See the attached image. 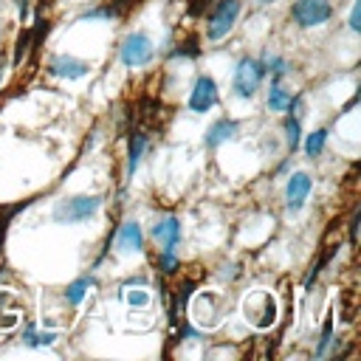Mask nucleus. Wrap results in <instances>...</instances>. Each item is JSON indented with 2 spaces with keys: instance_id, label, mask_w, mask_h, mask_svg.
<instances>
[{
  "instance_id": "nucleus-1",
  "label": "nucleus",
  "mask_w": 361,
  "mask_h": 361,
  "mask_svg": "<svg viewBox=\"0 0 361 361\" xmlns=\"http://www.w3.org/2000/svg\"><path fill=\"white\" fill-rule=\"evenodd\" d=\"M104 197L102 195H71L54 203L51 220L59 226H76V223H87L90 217L99 214Z\"/></svg>"
},
{
  "instance_id": "nucleus-2",
  "label": "nucleus",
  "mask_w": 361,
  "mask_h": 361,
  "mask_svg": "<svg viewBox=\"0 0 361 361\" xmlns=\"http://www.w3.org/2000/svg\"><path fill=\"white\" fill-rule=\"evenodd\" d=\"M276 299L271 290H251L243 296V316L254 330H271L276 324Z\"/></svg>"
},
{
  "instance_id": "nucleus-3",
  "label": "nucleus",
  "mask_w": 361,
  "mask_h": 361,
  "mask_svg": "<svg viewBox=\"0 0 361 361\" xmlns=\"http://www.w3.org/2000/svg\"><path fill=\"white\" fill-rule=\"evenodd\" d=\"M265 79V65L262 59H254V56H240L237 68H234V76H231V90L237 99H254V93L259 90Z\"/></svg>"
},
{
  "instance_id": "nucleus-4",
  "label": "nucleus",
  "mask_w": 361,
  "mask_h": 361,
  "mask_svg": "<svg viewBox=\"0 0 361 361\" xmlns=\"http://www.w3.org/2000/svg\"><path fill=\"white\" fill-rule=\"evenodd\" d=\"M240 11H243L240 0H217L214 8L209 11V20H206V39L217 42V39L228 37L234 23H237V17H240Z\"/></svg>"
},
{
  "instance_id": "nucleus-5",
  "label": "nucleus",
  "mask_w": 361,
  "mask_h": 361,
  "mask_svg": "<svg viewBox=\"0 0 361 361\" xmlns=\"http://www.w3.org/2000/svg\"><path fill=\"white\" fill-rule=\"evenodd\" d=\"M118 59L124 68H144L155 59V45L144 31H133L118 45Z\"/></svg>"
},
{
  "instance_id": "nucleus-6",
  "label": "nucleus",
  "mask_w": 361,
  "mask_h": 361,
  "mask_svg": "<svg viewBox=\"0 0 361 361\" xmlns=\"http://www.w3.org/2000/svg\"><path fill=\"white\" fill-rule=\"evenodd\" d=\"M223 310H226V299L214 290H200L192 305H189V316L200 324V327H217L223 322Z\"/></svg>"
},
{
  "instance_id": "nucleus-7",
  "label": "nucleus",
  "mask_w": 361,
  "mask_h": 361,
  "mask_svg": "<svg viewBox=\"0 0 361 361\" xmlns=\"http://www.w3.org/2000/svg\"><path fill=\"white\" fill-rule=\"evenodd\" d=\"M330 17H333L330 0H293V6H290V20H293L299 28L324 25Z\"/></svg>"
},
{
  "instance_id": "nucleus-8",
  "label": "nucleus",
  "mask_w": 361,
  "mask_h": 361,
  "mask_svg": "<svg viewBox=\"0 0 361 361\" xmlns=\"http://www.w3.org/2000/svg\"><path fill=\"white\" fill-rule=\"evenodd\" d=\"M220 93H217V82L206 73H200L189 90V110L192 113H209L214 104H217Z\"/></svg>"
},
{
  "instance_id": "nucleus-9",
  "label": "nucleus",
  "mask_w": 361,
  "mask_h": 361,
  "mask_svg": "<svg viewBox=\"0 0 361 361\" xmlns=\"http://www.w3.org/2000/svg\"><path fill=\"white\" fill-rule=\"evenodd\" d=\"M48 73L56 76V79L73 82V79H85L90 73V65L79 56H71V54H54L48 59Z\"/></svg>"
},
{
  "instance_id": "nucleus-10",
  "label": "nucleus",
  "mask_w": 361,
  "mask_h": 361,
  "mask_svg": "<svg viewBox=\"0 0 361 361\" xmlns=\"http://www.w3.org/2000/svg\"><path fill=\"white\" fill-rule=\"evenodd\" d=\"M310 192H313V178H310V172H305V169L293 172V175L288 178V183H285V209H288V212H299V209L305 206V200H307Z\"/></svg>"
},
{
  "instance_id": "nucleus-11",
  "label": "nucleus",
  "mask_w": 361,
  "mask_h": 361,
  "mask_svg": "<svg viewBox=\"0 0 361 361\" xmlns=\"http://www.w3.org/2000/svg\"><path fill=\"white\" fill-rule=\"evenodd\" d=\"M110 240H116V248L121 254H138L144 248V231H141V226L135 220H124Z\"/></svg>"
},
{
  "instance_id": "nucleus-12",
  "label": "nucleus",
  "mask_w": 361,
  "mask_h": 361,
  "mask_svg": "<svg viewBox=\"0 0 361 361\" xmlns=\"http://www.w3.org/2000/svg\"><path fill=\"white\" fill-rule=\"evenodd\" d=\"M180 234H183V228H180V220H178L175 214L161 217V220L149 228V237H152L161 248H175V245L180 243Z\"/></svg>"
},
{
  "instance_id": "nucleus-13",
  "label": "nucleus",
  "mask_w": 361,
  "mask_h": 361,
  "mask_svg": "<svg viewBox=\"0 0 361 361\" xmlns=\"http://www.w3.org/2000/svg\"><path fill=\"white\" fill-rule=\"evenodd\" d=\"M237 130H240V124H237L234 118L223 116V118H217V121L206 130V135H203V147H206V149H217L220 144L231 141V138L237 135Z\"/></svg>"
},
{
  "instance_id": "nucleus-14",
  "label": "nucleus",
  "mask_w": 361,
  "mask_h": 361,
  "mask_svg": "<svg viewBox=\"0 0 361 361\" xmlns=\"http://www.w3.org/2000/svg\"><path fill=\"white\" fill-rule=\"evenodd\" d=\"M299 102H302L299 93L290 96V102H288V116H285V144H288V149H293V152H296L299 144H302V121H299V113H296Z\"/></svg>"
},
{
  "instance_id": "nucleus-15",
  "label": "nucleus",
  "mask_w": 361,
  "mask_h": 361,
  "mask_svg": "<svg viewBox=\"0 0 361 361\" xmlns=\"http://www.w3.org/2000/svg\"><path fill=\"white\" fill-rule=\"evenodd\" d=\"M20 299L11 290H0V330H14L20 324Z\"/></svg>"
},
{
  "instance_id": "nucleus-16",
  "label": "nucleus",
  "mask_w": 361,
  "mask_h": 361,
  "mask_svg": "<svg viewBox=\"0 0 361 361\" xmlns=\"http://www.w3.org/2000/svg\"><path fill=\"white\" fill-rule=\"evenodd\" d=\"M147 133H141V130H133L130 133V144H127V180L135 175V169H138V164H141V158H144V152H147Z\"/></svg>"
},
{
  "instance_id": "nucleus-17",
  "label": "nucleus",
  "mask_w": 361,
  "mask_h": 361,
  "mask_svg": "<svg viewBox=\"0 0 361 361\" xmlns=\"http://www.w3.org/2000/svg\"><path fill=\"white\" fill-rule=\"evenodd\" d=\"M124 11H127V0H113V3H104L99 8L82 11L76 17V23H85V20H118V17H124Z\"/></svg>"
},
{
  "instance_id": "nucleus-18",
  "label": "nucleus",
  "mask_w": 361,
  "mask_h": 361,
  "mask_svg": "<svg viewBox=\"0 0 361 361\" xmlns=\"http://www.w3.org/2000/svg\"><path fill=\"white\" fill-rule=\"evenodd\" d=\"M90 285H96V276H76L68 288H65V302L71 305V307H76V305H82V299L87 296V290H90Z\"/></svg>"
},
{
  "instance_id": "nucleus-19",
  "label": "nucleus",
  "mask_w": 361,
  "mask_h": 361,
  "mask_svg": "<svg viewBox=\"0 0 361 361\" xmlns=\"http://www.w3.org/2000/svg\"><path fill=\"white\" fill-rule=\"evenodd\" d=\"M59 338V333L56 330H45V333H39L34 324H25V330H23V344L25 347H31V350H37V347H51L54 341Z\"/></svg>"
},
{
  "instance_id": "nucleus-20",
  "label": "nucleus",
  "mask_w": 361,
  "mask_h": 361,
  "mask_svg": "<svg viewBox=\"0 0 361 361\" xmlns=\"http://www.w3.org/2000/svg\"><path fill=\"white\" fill-rule=\"evenodd\" d=\"M31 203H34V197H28V200H17V203H11V206H0V251H3V243H6L8 223H11L20 212H25Z\"/></svg>"
},
{
  "instance_id": "nucleus-21",
  "label": "nucleus",
  "mask_w": 361,
  "mask_h": 361,
  "mask_svg": "<svg viewBox=\"0 0 361 361\" xmlns=\"http://www.w3.org/2000/svg\"><path fill=\"white\" fill-rule=\"evenodd\" d=\"M262 65H265V73H271V82H282V76L290 73L288 59H282V56H276V54H265Z\"/></svg>"
},
{
  "instance_id": "nucleus-22",
  "label": "nucleus",
  "mask_w": 361,
  "mask_h": 361,
  "mask_svg": "<svg viewBox=\"0 0 361 361\" xmlns=\"http://www.w3.org/2000/svg\"><path fill=\"white\" fill-rule=\"evenodd\" d=\"M327 135H330V130H327V127L313 130V133L305 138V155H307V158H319V155H322V149H324V144H327Z\"/></svg>"
},
{
  "instance_id": "nucleus-23",
  "label": "nucleus",
  "mask_w": 361,
  "mask_h": 361,
  "mask_svg": "<svg viewBox=\"0 0 361 361\" xmlns=\"http://www.w3.org/2000/svg\"><path fill=\"white\" fill-rule=\"evenodd\" d=\"M288 102H290V93H288L279 82H271V90H268V107H271L274 113H282V110H288Z\"/></svg>"
},
{
  "instance_id": "nucleus-24",
  "label": "nucleus",
  "mask_w": 361,
  "mask_h": 361,
  "mask_svg": "<svg viewBox=\"0 0 361 361\" xmlns=\"http://www.w3.org/2000/svg\"><path fill=\"white\" fill-rule=\"evenodd\" d=\"M336 338H333V313H327V319H324V324H322V333H319V344H316V358H324L327 353H330V344H333Z\"/></svg>"
},
{
  "instance_id": "nucleus-25",
  "label": "nucleus",
  "mask_w": 361,
  "mask_h": 361,
  "mask_svg": "<svg viewBox=\"0 0 361 361\" xmlns=\"http://www.w3.org/2000/svg\"><path fill=\"white\" fill-rule=\"evenodd\" d=\"M31 48H34L31 28H23V31L17 34V42H14V56H11V65H20V62H23V56H25Z\"/></svg>"
},
{
  "instance_id": "nucleus-26",
  "label": "nucleus",
  "mask_w": 361,
  "mask_h": 361,
  "mask_svg": "<svg viewBox=\"0 0 361 361\" xmlns=\"http://www.w3.org/2000/svg\"><path fill=\"white\" fill-rule=\"evenodd\" d=\"M121 293H124V302H127L130 307H147V305H149V293H147L144 285H138V288L130 285V288H124Z\"/></svg>"
},
{
  "instance_id": "nucleus-27",
  "label": "nucleus",
  "mask_w": 361,
  "mask_h": 361,
  "mask_svg": "<svg viewBox=\"0 0 361 361\" xmlns=\"http://www.w3.org/2000/svg\"><path fill=\"white\" fill-rule=\"evenodd\" d=\"M180 268V259L175 257V248H161V254H158V271L161 274H175Z\"/></svg>"
},
{
  "instance_id": "nucleus-28",
  "label": "nucleus",
  "mask_w": 361,
  "mask_h": 361,
  "mask_svg": "<svg viewBox=\"0 0 361 361\" xmlns=\"http://www.w3.org/2000/svg\"><path fill=\"white\" fill-rule=\"evenodd\" d=\"M358 223H361V206L353 209V217H350V223H347V240H350V245L358 243Z\"/></svg>"
},
{
  "instance_id": "nucleus-29",
  "label": "nucleus",
  "mask_w": 361,
  "mask_h": 361,
  "mask_svg": "<svg viewBox=\"0 0 361 361\" xmlns=\"http://www.w3.org/2000/svg\"><path fill=\"white\" fill-rule=\"evenodd\" d=\"M347 23H350V31H355V34L361 31V0L353 3V8H350V20H347Z\"/></svg>"
},
{
  "instance_id": "nucleus-30",
  "label": "nucleus",
  "mask_w": 361,
  "mask_h": 361,
  "mask_svg": "<svg viewBox=\"0 0 361 361\" xmlns=\"http://www.w3.org/2000/svg\"><path fill=\"white\" fill-rule=\"evenodd\" d=\"M197 54H200V45H195V39H189V42L175 48V56H197Z\"/></svg>"
},
{
  "instance_id": "nucleus-31",
  "label": "nucleus",
  "mask_w": 361,
  "mask_h": 361,
  "mask_svg": "<svg viewBox=\"0 0 361 361\" xmlns=\"http://www.w3.org/2000/svg\"><path fill=\"white\" fill-rule=\"evenodd\" d=\"M17 3V11H20V23L28 20V0H14Z\"/></svg>"
},
{
  "instance_id": "nucleus-32",
  "label": "nucleus",
  "mask_w": 361,
  "mask_h": 361,
  "mask_svg": "<svg viewBox=\"0 0 361 361\" xmlns=\"http://www.w3.org/2000/svg\"><path fill=\"white\" fill-rule=\"evenodd\" d=\"M3 76H6V62H0V82H3Z\"/></svg>"
},
{
  "instance_id": "nucleus-33",
  "label": "nucleus",
  "mask_w": 361,
  "mask_h": 361,
  "mask_svg": "<svg viewBox=\"0 0 361 361\" xmlns=\"http://www.w3.org/2000/svg\"><path fill=\"white\" fill-rule=\"evenodd\" d=\"M259 3H274V0H259Z\"/></svg>"
}]
</instances>
